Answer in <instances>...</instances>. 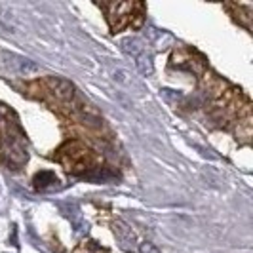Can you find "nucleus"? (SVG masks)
I'll use <instances>...</instances> for the list:
<instances>
[{
    "mask_svg": "<svg viewBox=\"0 0 253 253\" xmlns=\"http://www.w3.org/2000/svg\"><path fill=\"white\" fill-rule=\"evenodd\" d=\"M139 253H162L154 244H151V242H143V244H139Z\"/></svg>",
    "mask_w": 253,
    "mask_h": 253,
    "instance_id": "obj_14",
    "label": "nucleus"
},
{
    "mask_svg": "<svg viewBox=\"0 0 253 253\" xmlns=\"http://www.w3.org/2000/svg\"><path fill=\"white\" fill-rule=\"evenodd\" d=\"M35 187H37L38 190H51V189H57L59 185V181H57V177L51 173V171H40V173H37L35 175Z\"/></svg>",
    "mask_w": 253,
    "mask_h": 253,
    "instance_id": "obj_10",
    "label": "nucleus"
},
{
    "mask_svg": "<svg viewBox=\"0 0 253 253\" xmlns=\"http://www.w3.org/2000/svg\"><path fill=\"white\" fill-rule=\"evenodd\" d=\"M147 37L151 40L152 46H156L158 50H164V48H169L173 44V37L169 33H164V31H156V29H149L147 31Z\"/></svg>",
    "mask_w": 253,
    "mask_h": 253,
    "instance_id": "obj_8",
    "label": "nucleus"
},
{
    "mask_svg": "<svg viewBox=\"0 0 253 253\" xmlns=\"http://www.w3.org/2000/svg\"><path fill=\"white\" fill-rule=\"evenodd\" d=\"M89 160H91V152L88 151V147H84V145H80V143H69L67 147H65L63 151H61V162L67 166V169L69 171H73V173H80V171H84L86 173V169H91V164H89ZM82 173V175H84Z\"/></svg>",
    "mask_w": 253,
    "mask_h": 253,
    "instance_id": "obj_1",
    "label": "nucleus"
},
{
    "mask_svg": "<svg viewBox=\"0 0 253 253\" xmlns=\"http://www.w3.org/2000/svg\"><path fill=\"white\" fill-rule=\"evenodd\" d=\"M135 67H137V71H139L141 75L149 76L152 75V71H154V63H152V55L149 51H143L141 55L135 57Z\"/></svg>",
    "mask_w": 253,
    "mask_h": 253,
    "instance_id": "obj_12",
    "label": "nucleus"
},
{
    "mask_svg": "<svg viewBox=\"0 0 253 253\" xmlns=\"http://www.w3.org/2000/svg\"><path fill=\"white\" fill-rule=\"evenodd\" d=\"M88 227H89V225L84 221V219L76 221V223H75V234H78V236H80V234H86V232H88Z\"/></svg>",
    "mask_w": 253,
    "mask_h": 253,
    "instance_id": "obj_15",
    "label": "nucleus"
},
{
    "mask_svg": "<svg viewBox=\"0 0 253 253\" xmlns=\"http://www.w3.org/2000/svg\"><path fill=\"white\" fill-rule=\"evenodd\" d=\"M109 21H111V27L114 31L122 29V27L127 23V17L131 15V10H133V4L129 2H122V4H111L109 6Z\"/></svg>",
    "mask_w": 253,
    "mask_h": 253,
    "instance_id": "obj_6",
    "label": "nucleus"
},
{
    "mask_svg": "<svg viewBox=\"0 0 253 253\" xmlns=\"http://www.w3.org/2000/svg\"><path fill=\"white\" fill-rule=\"evenodd\" d=\"M120 48L126 51L127 55H131V57L135 59L143 51H147V44H145V40L139 37H127V38H124V40H120Z\"/></svg>",
    "mask_w": 253,
    "mask_h": 253,
    "instance_id": "obj_7",
    "label": "nucleus"
},
{
    "mask_svg": "<svg viewBox=\"0 0 253 253\" xmlns=\"http://www.w3.org/2000/svg\"><path fill=\"white\" fill-rule=\"evenodd\" d=\"M160 95H162L169 105H175V107H177V103L183 99V93H181V91H177V89H169V88L162 89Z\"/></svg>",
    "mask_w": 253,
    "mask_h": 253,
    "instance_id": "obj_13",
    "label": "nucleus"
},
{
    "mask_svg": "<svg viewBox=\"0 0 253 253\" xmlns=\"http://www.w3.org/2000/svg\"><path fill=\"white\" fill-rule=\"evenodd\" d=\"M113 80L116 84H120V86H124V88H137L139 89V84L133 80V76L127 73L126 69H116L113 71Z\"/></svg>",
    "mask_w": 253,
    "mask_h": 253,
    "instance_id": "obj_11",
    "label": "nucleus"
},
{
    "mask_svg": "<svg viewBox=\"0 0 253 253\" xmlns=\"http://www.w3.org/2000/svg\"><path fill=\"white\" fill-rule=\"evenodd\" d=\"M82 177L91 181V183H107V181H113L116 177V173L111 171L109 168H91Z\"/></svg>",
    "mask_w": 253,
    "mask_h": 253,
    "instance_id": "obj_9",
    "label": "nucleus"
},
{
    "mask_svg": "<svg viewBox=\"0 0 253 253\" xmlns=\"http://www.w3.org/2000/svg\"><path fill=\"white\" fill-rule=\"evenodd\" d=\"M46 84H48V88L53 91V95H55L59 101L71 103V105L76 101V89L69 80L59 78V76H48V78H46Z\"/></svg>",
    "mask_w": 253,
    "mask_h": 253,
    "instance_id": "obj_3",
    "label": "nucleus"
},
{
    "mask_svg": "<svg viewBox=\"0 0 253 253\" xmlns=\"http://www.w3.org/2000/svg\"><path fill=\"white\" fill-rule=\"evenodd\" d=\"M0 152L15 166L27 162V151L19 137H13L12 133H2L0 137Z\"/></svg>",
    "mask_w": 253,
    "mask_h": 253,
    "instance_id": "obj_2",
    "label": "nucleus"
},
{
    "mask_svg": "<svg viewBox=\"0 0 253 253\" xmlns=\"http://www.w3.org/2000/svg\"><path fill=\"white\" fill-rule=\"evenodd\" d=\"M2 57L8 59V65H10V69H12L13 73H17V75H21V76H35V75H38V71H40L35 61H31V59H27V57H21V55L4 53Z\"/></svg>",
    "mask_w": 253,
    "mask_h": 253,
    "instance_id": "obj_5",
    "label": "nucleus"
},
{
    "mask_svg": "<svg viewBox=\"0 0 253 253\" xmlns=\"http://www.w3.org/2000/svg\"><path fill=\"white\" fill-rule=\"evenodd\" d=\"M113 232H114L116 242H118V246H120L124 252H135V250H137V236H135V232L131 230V227L126 225L124 221L116 219L113 223Z\"/></svg>",
    "mask_w": 253,
    "mask_h": 253,
    "instance_id": "obj_4",
    "label": "nucleus"
}]
</instances>
